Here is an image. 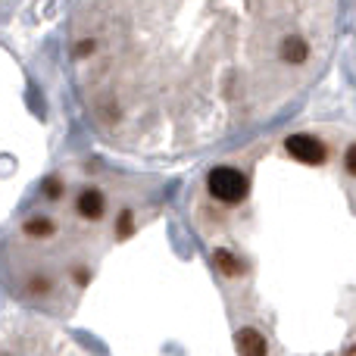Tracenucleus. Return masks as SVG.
<instances>
[{
  "mask_svg": "<svg viewBox=\"0 0 356 356\" xmlns=\"http://www.w3.org/2000/svg\"><path fill=\"white\" fill-rule=\"evenodd\" d=\"M79 213L85 216V219H100V216H104V197H100V191L91 188L79 197Z\"/></svg>",
  "mask_w": 356,
  "mask_h": 356,
  "instance_id": "4",
  "label": "nucleus"
},
{
  "mask_svg": "<svg viewBox=\"0 0 356 356\" xmlns=\"http://www.w3.org/2000/svg\"><path fill=\"white\" fill-rule=\"evenodd\" d=\"M284 147H288V154L294 156V160L307 163V166L325 163V147H322V141L313 135H291L288 141H284Z\"/></svg>",
  "mask_w": 356,
  "mask_h": 356,
  "instance_id": "2",
  "label": "nucleus"
},
{
  "mask_svg": "<svg viewBox=\"0 0 356 356\" xmlns=\"http://www.w3.org/2000/svg\"><path fill=\"white\" fill-rule=\"evenodd\" d=\"M116 232L122 234V238L131 232V213H122V222H119V225H116Z\"/></svg>",
  "mask_w": 356,
  "mask_h": 356,
  "instance_id": "9",
  "label": "nucleus"
},
{
  "mask_svg": "<svg viewBox=\"0 0 356 356\" xmlns=\"http://www.w3.org/2000/svg\"><path fill=\"white\" fill-rule=\"evenodd\" d=\"M234 344H238L241 356H266V338L257 328H241V332L234 334Z\"/></svg>",
  "mask_w": 356,
  "mask_h": 356,
  "instance_id": "3",
  "label": "nucleus"
},
{
  "mask_svg": "<svg viewBox=\"0 0 356 356\" xmlns=\"http://www.w3.org/2000/svg\"><path fill=\"white\" fill-rule=\"evenodd\" d=\"M207 188H209V194H213L216 200L241 203L247 197V178H244V172H238V169H232V166H219V169L209 172Z\"/></svg>",
  "mask_w": 356,
  "mask_h": 356,
  "instance_id": "1",
  "label": "nucleus"
},
{
  "mask_svg": "<svg viewBox=\"0 0 356 356\" xmlns=\"http://www.w3.org/2000/svg\"><path fill=\"white\" fill-rule=\"evenodd\" d=\"M25 234H31V238H47V234H54V222L50 219H29L25 222Z\"/></svg>",
  "mask_w": 356,
  "mask_h": 356,
  "instance_id": "6",
  "label": "nucleus"
},
{
  "mask_svg": "<svg viewBox=\"0 0 356 356\" xmlns=\"http://www.w3.org/2000/svg\"><path fill=\"white\" fill-rule=\"evenodd\" d=\"M216 266H219V269L225 272V275H241L238 259H234L228 250H216Z\"/></svg>",
  "mask_w": 356,
  "mask_h": 356,
  "instance_id": "7",
  "label": "nucleus"
},
{
  "mask_svg": "<svg viewBox=\"0 0 356 356\" xmlns=\"http://www.w3.org/2000/svg\"><path fill=\"white\" fill-rule=\"evenodd\" d=\"M307 54H309V47H307L303 38H294V35L284 38V44H282V60L284 63H303Z\"/></svg>",
  "mask_w": 356,
  "mask_h": 356,
  "instance_id": "5",
  "label": "nucleus"
},
{
  "mask_svg": "<svg viewBox=\"0 0 356 356\" xmlns=\"http://www.w3.org/2000/svg\"><path fill=\"white\" fill-rule=\"evenodd\" d=\"M344 166H347V172H350V175H356V144H350V147H347Z\"/></svg>",
  "mask_w": 356,
  "mask_h": 356,
  "instance_id": "8",
  "label": "nucleus"
},
{
  "mask_svg": "<svg viewBox=\"0 0 356 356\" xmlns=\"http://www.w3.org/2000/svg\"><path fill=\"white\" fill-rule=\"evenodd\" d=\"M47 197H60V181H54V178L47 181Z\"/></svg>",
  "mask_w": 356,
  "mask_h": 356,
  "instance_id": "10",
  "label": "nucleus"
},
{
  "mask_svg": "<svg viewBox=\"0 0 356 356\" xmlns=\"http://www.w3.org/2000/svg\"><path fill=\"white\" fill-rule=\"evenodd\" d=\"M47 288H50L47 278H44V282H41V278H35V282H31V291H47Z\"/></svg>",
  "mask_w": 356,
  "mask_h": 356,
  "instance_id": "11",
  "label": "nucleus"
}]
</instances>
